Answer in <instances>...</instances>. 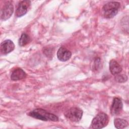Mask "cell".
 Listing matches in <instances>:
<instances>
[{
    "mask_svg": "<svg viewBox=\"0 0 129 129\" xmlns=\"http://www.w3.org/2000/svg\"><path fill=\"white\" fill-rule=\"evenodd\" d=\"M30 5V1L25 0L20 2L16 11V16L17 17H21L25 15L27 13Z\"/></svg>",
    "mask_w": 129,
    "mask_h": 129,
    "instance_id": "obj_6",
    "label": "cell"
},
{
    "mask_svg": "<svg viewBox=\"0 0 129 129\" xmlns=\"http://www.w3.org/2000/svg\"><path fill=\"white\" fill-rule=\"evenodd\" d=\"M14 48L15 44L14 42L10 39L5 40L3 41L1 44L0 49L1 52L2 54H7L12 51Z\"/></svg>",
    "mask_w": 129,
    "mask_h": 129,
    "instance_id": "obj_8",
    "label": "cell"
},
{
    "mask_svg": "<svg viewBox=\"0 0 129 129\" xmlns=\"http://www.w3.org/2000/svg\"><path fill=\"white\" fill-rule=\"evenodd\" d=\"M28 114L32 117L45 121H57L58 120V117L56 115L49 113L42 108L35 109L33 111H30Z\"/></svg>",
    "mask_w": 129,
    "mask_h": 129,
    "instance_id": "obj_1",
    "label": "cell"
},
{
    "mask_svg": "<svg viewBox=\"0 0 129 129\" xmlns=\"http://www.w3.org/2000/svg\"><path fill=\"white\" fill-rule=\"evenodd\" d=\"M114 124L117 128H123L128 125V122L125 119L117 118L114 120Z\"/></svg>",
    "mask_w": 129,
    "mask_h": 129,
    "instance_id": "obj_12",
    "label": "cell"
},
{
    "mask_svg": "<svg viewBox=\"0 0 129 129\" xmlns=\"http://www.w3.org/2000/svg\"><path fill=\"white\" fill-rule=\"evenodd\" d=\"M108 115L104 112L97 114L92 119L90 128H102L106 126L109 122Z\"/></svg>",
    "mask_w": 129,
    "mask_h": 129,
    "instance_id": "obj_3",
    "label": "cell"
},
{
    "mask_svg": "<svg viewBox=\"0 0 129 129\" xmlns=\"http://www.w3.org/2000/svg\"><path fill=\"white\" fill-rule=\"evenodd\" d=\"M71 52L63 46L59 47L57 50V57L58 59L61 61H66L68 60L71 58Z\"/></svg>",
    "mask_w": 129,
    "mask_h": 129,
    "instance_id": "obj_9",
    "label": "cell"
},
{
    "mask_svg": "<svg viewBox=\"0 0 129 129\" xmlns=\"http://www.w3.org/2000/svg\"><path fill=\"white\" fill-rule=\"evenodd\" d=\"M30 41V38L29 35L26 33H23L19 39L18 43L20 46H24L29 43Z\"/></svg>",
    "mask_w": 129,
    "mask_h": 129,
    "instance_id": "obj_13",
    "label": "cell"
},
{
    "mask_svg": "<svg viewBox=\"0 0 129 129\" xmlns=\"http://www.w3.org/2000/svg\"><path fill=\"white\" fill-rule=\"evenodd\" d=\"M83 110L78 107H72L64 113L65 117L69 120L73 122L79 121L83 116Z\"/></svg>",
    "mask_w": 129,
    "mask_h": 129,
    "instance_id": "obj_4",
    "label": "cell"
},
{
    "mask_svg": "<svg viewBox=\"0 0 129 129\" xmlns=\"http://www.w3.org/2000/svg\"><path fill=\"white\" fill-rule=\"evenodd\" d=\"M115 80L119 83H123L127 80V77L125 75H117L115 77Z\"/></svg>",
    "mask_w": 129,
    "mask_h": 129,
    "instance_id": "obj_14",
    "label": "cell"
},
{
    "mask_svg": "<svg viewBox=\"0 0 129 129\" xmlns=\"http://www.w3.org/2000/svg\"><path fill=\"white\" fill-rule=\"evenodd\" d=\"M14 11L13 4L8 2L3 6L1 11V19L3 21H6L9 19L12 15Z\"/></svg>",
    "mask_w": 129,
    "mask_h": 129,
    "instance_id": "obj_5",
    "label": "cell"
},
{
    "mask_svg": "<svg viewBox=\"0 0 129 129\" xmlns=\"http://www.w3.org/2000/svg\"><path fill=\"white\" fill-rule=\"evenodd\" d=\"M123 107L122 102L121 99L117 97H115L112 101L110 113L112 115H117L120 113Z\"/></svg>",
    "mask_w": 129,
    "mask_h": 129,
    "instance_id": "obj_7",
    "label": "cell"
},
{
    "mask_svg": "<svg viewBox=\"0 0 129 129\" xmlns=\"http://www.w3.org/2000/svg\"><path fill=\"white\" fill-rule=\"evenodd\" d=\"M25 72L21 68H17L15 69L11 76V79L13 81H18L23 79L26 77Z\"/></svg>",
    "mask_w": 129,
    "mask_h": 129,
    "instance_id": "obj_10",
    "label": "cell"
},
{
    "mask_svg": "<svg viewBox=\"0 0 129 129\" xmlns=\"http://www.w3.org/2000/svg\"><path fill=\"white\" fill-rule=\"evenodd\" d=\"M120 7V3L117 2H110L105 4L102 8L104 17L107 19L114 17L117 14Z\"/></svg>",
    "mask_w": 129,
    "mask_h": 129,
    "instance_id": "obj_2",
    "label": "cell"
},
{
    "mask_svg": "<svg viewBox=\"0 0 129 129\" xmlns=\"http://www.w3.org/2000/svg\"><path fill=\"white\" fill-rule=\"evenodd\" d=\"M109 66L110 72L112 75H118L122 71V67L114 59L110 60Z\"/></svg>",
    "mask_w": 129,
    "mask_h": 129,
    "instance_id": "obj_11",
    "label": "cell"
}]
</instances>
